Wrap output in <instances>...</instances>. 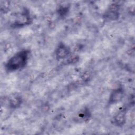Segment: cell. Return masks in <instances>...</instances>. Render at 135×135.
I'll return each mask as SVG.
<instances>
[{"mask_svg":"<svg viewBox=\"0 0 135 135\" xmlns=\"http://www.w3.org/2000/svg\"><path fill=\"white\" fill-rule=\"evenodd\" d=\"M30 51L22 50L13 55L6 62L5 69L8 72H15L24 68L28 61Z\"/></svg>","mask_w":135,"mask_h":135,"instance_id":"cell-1","label":"cell"},{"mask_svg":"<svg viewBox=\"0 0 135 135\" xmlns=\"http://www.w3.org/2000/svg\"><path fill=\"white\" fill-rule=\"evenodd\" d=\"M31 17L28 11L24 10L21 13H18L16 16V19L12 25L13 27H21L30 23Z\"/></svg>","mask_w":135,"mask_h":135,"instance_id":"cell-2","label":"cell"},{"mask_svg":"<svg viewBox=\"0 0 135 135\" xmlns=\"http://www.w3.org/2000/svg\"><path fill=\"white\" fill-rule=\"evenodd\" d=\"M124 94V90L122 87H119L114 89L110 95L108 104L111 105L121 101L123 98Z\"/></svg>","mask_w":135,"mask_h":135,"instance_id":"cell-3","label":"cell"},{"mask_svg":"<svg viewBox=\"0 0 135 135\" xmlns=\"http://www.w3.org/2000/svg\"><path fill=\"white\" fill-rule=\"evenodd\" d=\"M70 54V50L68 46L63 43H60L55 51L56 59L62 60L67 58Z\"/></svg>","mask_w":135,"mask_h":135,"instance_id":"cell-4","label":"cell"},{"mask_svg":"<svg viewBox=\"0 0 135 135\" xmlns=\"http://www.w3.org/2000/svg\"><path fill=\"white\" fill-rule=\"evenodd\" d=\"M119 16L118 7L115 4H113L105 13L104 18L107 21H111L117 20L119 18Z\"/></svg>","mask_w":135,"mask_h":135,"instance_id":"cell-5","label":"cell"},{"mask_svg":"<svg viewBox=\"0 0 135 135\" xmlns=\"http://www.w3.org/2000/svg\"><path fill=\"white\" fill-rule=\"evenodd\" d=\"M91 115V112L88 108H85L80 110L75 115L74 119L76 122H85L89 120Z\"/></svg>","mask_w":135,"mask_h":135,"instance_id":"cell-6","label":"cell"},{"mask_svg":"<svg viewBox=\"0 0 135 135\" xmlns=\"http://www.w3.org/2000/svg\"><path fill=\"white\" fill-rule=\"evenodd\" d=\"M126 121V109H122L120 110L113 117L114 124L118 127H122Z\"/></svg>","mask_w":135,"mask_h":135,"instance_id":"cell-7","label":"cell"},{"mask_svg":"<svg viewBox=\"0 0 135 135\" xmlns=\"http://www.w3.org/2000/svg\"><path fill=\"white\" fill-rule=\"evenodd\" d=\"M9 105L12 108H16L19 107L22 103V98L18 96H14L9 99Z\"/></svg>","mask_w":135,"mask_h":135,"instance_id":"cell-8","label":"cell"},{"mask_svg":"<svg viewBox=\"0 0 135 135\" xmlns=\"http://www.w3.org/2000/svg\"><path fill=\"white\" fill-rule=\"evenodd\" d=\"M79 60V57L77 55H73L69 57L66 60L68 63H76Z\"/></svg>","mask_w":135,"mask_h":135,"instance_id":"cell-9","label":"cell"}]
</instances>
